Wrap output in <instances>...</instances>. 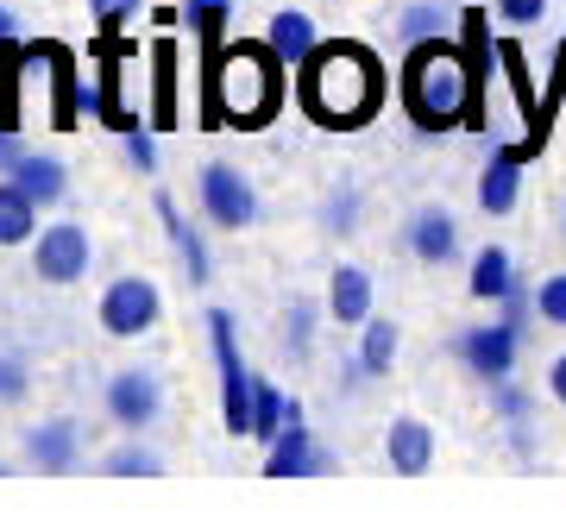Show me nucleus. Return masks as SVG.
<instances>
[{
  "instance_id": "nucleus-1",
  "label": "nucleus",
  "mask_w": 566,
  "mask_h": 528,
  "mask_svg": "<svg viewBox=\"0 0 566 528\" xmlns=\"http://www.w3.org/2000/svg\"><path fill=\"white\" fill-rule=\"evenodd\" d=\"M296 95H303L308 120L334 126V133H353V126H365L378 114V102H385V70H378V57L365 44L334 39V44H315L303 57Z\"/></svg>"
},
{
  "instance_id": "nucleus-2",
  "label": "nucleus",
  "mask_w": 566,
  "mask_h": 528,
  "mask_svg": "<svg viewBox=\"0 0 566 528\" xmlns=\"http://www.w3.org/2000/svg\"><path fill=\"white\" fill-rule=\"evenodd\" d=\"M403 114L422 126V133H447V126H479L485 120L479 88H472V63H465L460 44H447V39L409 44V57H403Z\"/></svg>"
},
{
  "instance_id": "nucleus-3",
  "label": "nucleus",
  "mask_w": 566,
  "mask_h": 528,
  "mask_svg": "<svg viewBox=\"0 0 566 528\" xmlns=\"http://www.w3.org/2000/svg\"><path fill=\"white\" fill-rule=\"evenodd\" d=\"M283 95V63L271 44H227L214 51V70H208V126H264L277 114Z\"/></svg>"
},
{
  "instance_id": "nucleus-4",
  "label": "nucleus",
  "mask_w": 566,
  "mask_h": 528,
  "mask_svg": "<svg viewBox=\"0 0 566 528\" xmlns=\"http://www.w3.org/2000/svg\"><path fill=\"white\" fill-rule=\"evenodd\" d=\"M208 340H214V366H221V415H227V434L240 441L252 434V371L240 359V340H233V315L227 308H208Z\"/></svg>"
},
{
  "instance_id": "nucleus-5",
  "label": "nucleus",
  "mask_w": 566,
  "mask_h": 528,
  "mask_svg": "<svg viewBox=\"0 0 566 528\" xmlns=\"http://www.w3.org/2000/svg\"><path fill=\"white\" fill-rule=\"evenodd\" d=\"M158 289L145 284V277H120V284H107L102 296V327L114 340H133V334H151L158 327Z\"/></svg>"
},
{
  "instance_id": "nucleus-6",
  "label": "nucleus",
  "mask_w": 566,
  "mask_h": 528,
  "mask_svg": "<svg viewBox=\"0 0 566 528\" xmlns=\"http://www.w3.org/2000/svg\"><path fill=\"white\" fill-rule=\"evenodd\" d=\"M202 208L214 226H252V214H259V196H252V183H245L233 163H202Z\"/></svg>"
},
{
  "instance_id": "nucleus-7",
  "label": "nucleus",
  "mask_w": 566,
  "mask_h": 528,
  "mask_svg": "<svg viewBox=\"0 0 566 528\" xmlns=\"http://www.w3.org/2000/svg\"><path fill=\"white\" fill-rule=\"evenodd\" d=\"M453 352H460V359L479 371V378L504 384L510 371H516V321H485V327H472V334H460V340H453Z\"/></svg>"
},
{
  "instance_id": "nucleus-8",
  "label": "nucleus",
  "mask_w": 566,
  "mask_h": 528,
  "mask_svg": "<svg viewBox=\"0 0 566 528\" xmlns=\"http://www.w3.org/2000/svg\"><path fill=\"white\" fill-rule=\"evenodd\" d=\"M32 271H39L44 284H76L82 271H88V233L76 221H57L39 233V252H32Z\"/></svg>"
},
{
  "instance_id": "nucleus-9",
  "label": "nucleus",
  "mask_w": 566,
  "mask_h": 528,
  "mask_svg": "<svg viewBox=\"0 0 566 528\" xmlns=\"http://www.w3.org/2000/svg\"><path fill=\"white\" fill-rule=\"evenodd\" d=\"M158 409H164V384H158V371H120L114 384H107V415L120 427H133L139 434L145 422H158Z\"/></svg>"
},
{
  "instance_id": "nucleus-10",
  "label": "nucleus",
  "mask_w": 566,
  "mask_h": 528,
  "mask_svg": "<svg viewBox=\"0 0 566 528\" xmlns=\"http://www.w3.org/2000/svg\"><path fill=\"white\" fill-rule=\"evenodd\" d=\"M327 466H334V460L308 441L303 415H290V422H283V434L271 441V460H264V472H271V478H303V472H327Z\"/></svg>"
},
{
  "instance_id": "nucleus-11",
  "label": "nucleus",
  "mask_w": 566,
  "mask_h": 528,
  "mask_svg": "<svg viewBox=\"0 0 566 528\" xmlns=\"http://www.w3.org/2000/svg\"><path fill=\"white\" fill-rule=\"evenodd\" d=\"M523 163H528L523 145H504V151H491L485 177H479V208H485V214H510V208H516V183H523Z\"/></svg>"
},
{
  "instance_id": "nucleus-12",
  "label": "nucleus",
  "mask_w": 566,
  "mask_h": 528,
  "mask_svg": "<svg viewBox=\"0 0 566 528\" xmlns=\"http://www.w3.org/2000/svg\"><path fill=\"white\" fill-rule=\"evenodd\" d=\"M385 460H390V472H403V478L434 466V434H428V422L397 415V422H390V441H385Z\"/></svg>"
},
{
  "instance_id": "nucleus-13",
  "label": "nucleus",
  "mask_w": 566,
  "mask_h": 528,
  "mask_svg": "<svg viewBox=\"0 0 566 528\" xmlns=\"http://www.w3.org/2000/svg\"><path fill=\"white\" fill-rule=\"evenodd\" d=\"M409 252L422 264H447L453 252H460V226H453V214L447 208H422L416 221H409Z\"/></svg>"
},
{
  "instance_id": "nucleus-14",
  "label": "nucleus",
  "mask_w": 566,
  "mask_h": 528,
  "mask_svg": "<svg viewBox=\"0 0 566 528\" xmlns=\"http://www.w3.org/2000/svg\"><path fill=\"white\" fill-rule=\"evenodd\" d=\"M327 315L340 327L371 321V277H365L359 264H340V271H334V284H327Z\"/></svg>"
},
{
  "instance_id": "nucleus-15",
  "label": "nucleus",
  "mask_w": 566,
  "mask_h": 528,
  "mask_svg": "<svg viewBox=\"0 0 566 528\" xmlns=\"http://www.w3.org/2000/svg\"><path fill=\"white\" fill-rule=\"evenodd\" d=\"M264 44L277 51L283 70H303V57L322 39H315V20H308V13H290V7H283V13H271V25H264Z\"/></svg>"
},
{
  "instance_id": "nucleus-16",
  "label": "nucleus",
  "mask_w": 566,
  "mask_h": 528,
  "mask_svg": "<svg viewBox=\"0 0 566 528\" xmlns=\"http://www.w3.org/2000/svg\"><path fill=\"white\" fill-rule=\"evenodd\" d=\"M25 453L39 460V472H70L76 466V422H39L25 434Z\"/></svg>"
},
{
  "instance_id": "nucleus-17",
  "label": "nucleus",
  "mask_w": 566,
  "mask_h": 528,
  "mask_svg": "<svg viewBox=\"0 0 566 528\" xmlns=\"http://www.w3.org/2000/svg\"><path fill=\"white\" fill-rule=\"evenodd\" d=\"M44 63H51V88H57V102H51V126H76V107H82V95H76V57L63 51V44H32Z\"/></svg>"
},
{
  "instance_id": "nucleus-18",
  "label": "nucleus",
  "mask_w": 566,
  "mask_h": 528,
  "mask_svg": "<svg viewBox=\"0 0 566 528\" xmlns=\"http://www.w3.org/2000/svg\"><path fill=\"white\" fill-rule=\"evenodd\" d=\"M472 296H479V303H510V296H516V271H510V252L485 245V252L472 258Z\"/></svg>"
},
{
  "instance_id": "nucleus-19",
  "label": "nucleus",
  "mask_w": 566,
  "mask_h": 528,
  "mask_svg": "<svg viewBox=\"0 0 566 528\" xmlns=\"http://www.w3.org/2000/svg\"><path fill=\"white\" fill-rule=\"evenodd\" d=\"M158 221H164V233H170V245H177V258L189 264V284H208V252H202V240H196V226L177 214L170 196H158Z\"/></svg>"
},
{
  "instance_id": "nucleus-20",
  "label": "nucleus",
  "mask_w": 566,
  "mask_h": 528,
  "mask_svg": "<svg viewBox=\"0 0 566 528\" xmlns=\"http://www.w3.org/2000/svg\"><path fill=\"white\" fill-rule=\"evenodd\" d=\"M13 183H20L39 208H51L63 196V163L57 158H39V151H20V163H13Z\"/></svg>"
},
{
  "instance_id": "nucleus-21",
  "label": "nucleus",
  "mask_w": 566,
  "mask_h": 528,
  "mask_svg": "<svg viewBox=\"0 0 566 528\" xmlns=\"http://www.w3.org/2000/svg\"><path fill=\"white\" fill-rule=\"evenodd\" d=\"M39 226V202L20 183H0V245H25Z\"/></svg>"
},
{
  "instance_id": "nucleus-22",
  "label": "nucleus",
  "mask_w": 566,
  "mask_h": 528,
  "mask_svg": "<svg viewBox=\"0 0 566 528\" xmlns=\"http://www.w3.org/2000/svg\"><path fill=\"white\" fill-rule=\"evenodd\" d=\"M151 63H158V95H151V126H177V44H170V39H158Z\"/></svg>"
},
{
  "instance_id": "nucleus-23",
  "label": "nucleus",
  "mask_w": 566,
  "mask_h": 528,
  "mask_svg": "<svg viewBox=\"0 0 566 528\" xmlns=\"http://www.w3.org/2000/svg\"><path fill=\"white\" fill-rule=\"evenodd\" d=\"M397 346H403V334H397V321H365L359 371H365V378H385V371H390V359H397Z\"/></svg>"
},
{
  "instance_id": "nucleus-24",
  "label": "nucleus",
  "mask_w": 566,
  "mask_h": 528,
  "mask_svg": "<svg viewBox=\"0 0 566 528\" xmlns=\"http://www.w3.org/2000/svg\"><path fill=\"white\" fill-rule=\"evenodd\" d=\"M290 415H303V409L283 403V397H277L271 384H252V434H259L264 447H271V441L283 434V422H290Z\"/></svg>"
},
{
  "instance_id": "nucleus-25",
  "label": "nucleus",
  "mask_w": 566,
  "mask_h": 528,
  "mask_svg": "<svg viewBox=\"0 0 566 528\" xmlns=\"http://www.w3.org/2000/svg\"><path fill=\"white\" fill-rule=\"evenodd\" d=\"M227 13H233V0H182V20H189V32L214 51L221 44V25H227Z\"/></svg>"
},
{
  "instance_id": "nucleus-26",
  "label": "nucleus",
  "mask_w": 566,
  "mask_h": 528,
  "mask_svg": "<svg viewBox=\"0 0 566 528\" xmlns=\"http://www.w3.org/2000/svg\"><path fill=\"white\" fill-rule=\"evenodd\" d=\"M528 303H535V315H542L547 327H566V271H554V277L528 296Z\"/></svg>"
},
{
  "instance_id": "nucleus-27",
  "label": "nucleus",
  "mask_w": 566,
  "mask_h": 528,
  "mask_svg": "<svg viewBox=\"0 0 566 528\" xmlns=\"http://www.w3.org/2000/svg\"><path fill=\"white\" fill-rule=\"evenodd\" d=\"M102 466L114 472V478H151V472H158V453H145V447H114Z\"/></svg>"
},
{
  "instance_id": "nucleus-28",
  "label": "nucleus",
  "mask_w": 566,
  "mask_h": 528,
  "mask_svg": "<svg viewBox=\"0 0 566 528\" xmlns=\"http://www.w3.org/2000/svg\"><path fill=\"white\" fill-rule=\"evenodd\" d=\"M403 39H409V44L441 39V13H434V7H409V13H403Z\"/></svg>"
},
{
  "instance_id": "nucleus-29",
  "label": "nucleus",
  "mask_w": 566,
  "mask_h": 528,
  "mask_svg": "<svg viewBox=\"0 0 566 528\" xmlns=\"http://www.w3.org/2000/svg\"><path fill=\"white\" fill-rule=\"evenodd\" d=\"M88 13L102 20V32H114L120 20H133V13H139V0H88Z\"/></svg>"
},
{
  "instance_id": "nucleus-30",
  "label": "nucleus",
  "mask_w": 566,
  "mask_h": 528,
  "mask_svg": "<svg viewBox=\"0 0 566 528\" xmlns=\"http://www.w3.org/2000/svg\"><path fill=\"white\" fill-rule=\"evenodd\" d=\"M547 13V0H497V20H510V25H535Z\"/></svg>"
},
{
  "instance_id": "nucleus-31",
  "label": "nucleus",
  "mask_w": 566,
  "mask_h": 528,
  "mask_svg": "<svg viewBox=\"0 0 566 528\" xmlns=\"http://www.w3.org/2000/svg\"><path fill=\"white\" fill-rule=\"evenodd\" d=\"M126 158L139 163V170H158V145H151V133H145V126H133V133H126Z\"/></svg>"
},
{
  "instance_id": "nucleus-32",
  "label": "nucleus",
  "mask_w": 566,
  "mask_h": 528,
  "mask_svg": "<svg viewBox=\"0 0 566 528\" xmlns=\"http://www.w3.org/2000/svg\"><path fill=\"white\" fill-rule=\"evenodd\" d=\"M308 321H315V308L290 303V327H283V334H290V352H308Z\"/></svg>"
},
{
  "instance_id": "nucleus-33",
  "label": "nucleus",
  "mask_w": 566,
  "mask_h": 528,
  "mask_svg": "<svg viewBox=\"0 0 566 528\" xmlns=\"http://www.w3.org/2000/svg\"><path fill=\"white\" fill-rule=\"evenodd\" d=\"M20 390H25V371L13 366V359H0V403H13Z\"/></svg>"
},
{
  "instance_id": "nucleus-34",
  "label": "nucleus",
  "mask_w": 566,
  "mask_h": 528,
  "mask_svg": "<svg viewBox=\"0 0 566 528\" xmlns=\"http://www.w3.org/2000/svg\"><path fill=\"white\" fill-rule=\"evenodd\" d=\"M327 214H334V233H346V226H353V196H334V208H327Z\"/></svg>"
},
{
  "instance_id": "nucleus-35",
  "label": "nucleus",
  "mask_w": 566,
  "mask_h": 528,
  "mask_svg": "<svg viewBox=\"0 0 566 528\" xmlns=\"http://www.w3.org/2000/svg\"><path fill=\"white\" fill-rule=\"evenodd\" d=\"M13 163H20V139H13V133L0 126V170H13Z\"/></svg>"
},
{
  "instance_id": "nucleus-36",
  "label": "nucleus",
  "mask_w": 566,
  "mask_h": 528,
  "mask_svg": "<svg viewBox=\"0 0 566 528\" xmlns=\"http://www.w3.org/2000/svg\"><path fill=\"white\" fill-rule=\"evenodd\" d=\"M547 390H554V403H566V352L554 359V371H547Z\"/></svg>"
},
{
  "instance_id": "nucleus-37",
  "label": "nucleus",
  "mask_w": 566,
  "mask_h": 528,
  "mask_svg": "<svg viewBox=\"0 0 566 528\" xmlns=\"http://www.w3.org/2000/svg\"><path fill=\"white\" fill-rule=\"evenodd\" d=\"M0 39H13V13L7 7H0Z\"/></svg>"
}]
</instances>
